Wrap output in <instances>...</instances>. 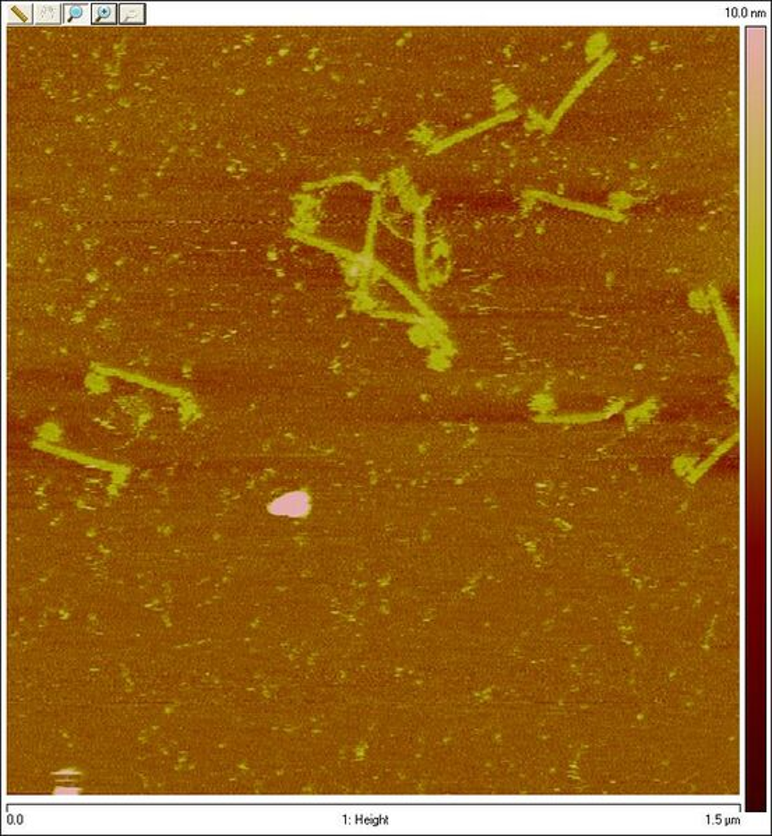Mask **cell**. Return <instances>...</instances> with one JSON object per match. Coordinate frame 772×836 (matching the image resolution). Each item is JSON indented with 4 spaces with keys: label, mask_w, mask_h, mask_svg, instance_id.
I'll use <instances>...</instances> for the list:
<instances>
[{
    "label": "cell",
    "mask_w": 772,
    "mask_h": 836,
    "mask_svg": "<svg viewBox=\"0 0 772 836\" xmlns=\"http://www.w3.org/2000/svg\"><path fill=\"white\" fill-rule=\"evenodd\" d=\"M4 21L13 25H28L34 22L32 3H4Z\"/></svg>",
    "instance_id": "cell-3"
},
{
    "label": "cell",
    "mask_w": 772,
    "mask_h": 836,
    "mask_svg": "<svg viewBox=\"0 0 772 836\" xmlns=\"http://www.w3.org/2000/svg\"><path fill=\"white\" fill-rule=\"evenodd\" d=\"M117 22L122 25L145 24V4L122 3L117 6Z\"/></svg>",
    "instance_id": "cell-5"
},
{
    "label": "cell",
    "mask_w": 772,
    "mask_h": 836,
    "mask_svg": "<svg viewBox=\"0 0 772 836\" xmlns=\"http://www.w3.org/2000/svg\"><path fill=\"white\" fill-rule=\"evenodd\" d=\"M93 24L94 25L117 24V4H115V3H94L93 4Z\"/></svg>",
    "instance_id": "cell-6"
},
{
    "label": "cell",
    "mask_w": 772,
    "mask_h": 836,
    "mask_svg": "<svg viewBox=\"0 0 772 836\" xmlns=\"http://www.w3.org/2000/svg\"><path fill=\"white\" fill-rule=\"evenodd\" d=\"M310 507L309 496L303 492H292L278 497L271 509L275 514L281 516H291V517H301L308 513Z\"/></svg>",
    "instance_id": "cell-1"
},
{
    "label": "cell",
    "mask_w": 772,
    "mask_h": 836,
    "mask_svg": "<svg viewBox=\"0 0 772 836\" xmlns=\"http://www.w3.org/2000/svg\"><path fill=\"white\" fill-rule=\"evenodd\" d=\"M35 24H60L63 22V8L60 3H34Z\"/></svg>",
    "instance_id": "cell-4"
},
{
    "label": "cell",
    "mask_w": 772,
    "mask_h": 836,
    "mask_svg": "<svg viewBox=\"0 0 772 836\" xmlns=\"http://www.w3.org/2000/svg\"><path fill=\"white\" fill-rule=\"evenodd\" d=\"M63 24L65 25H90L93 24V4L89 3H65Z\"/></svg>",
    "instance_id": "cell-2"
}]
</instances>
